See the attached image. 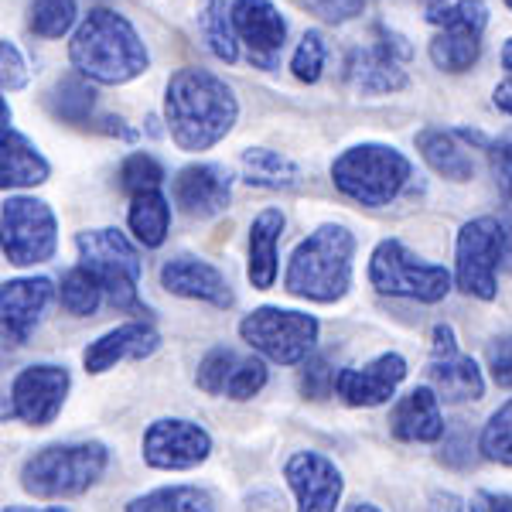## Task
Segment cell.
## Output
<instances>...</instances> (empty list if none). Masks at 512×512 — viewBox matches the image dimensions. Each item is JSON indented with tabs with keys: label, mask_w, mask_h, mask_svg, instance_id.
Here are the masks:
<instances>
[{
	"label": "cell",
	"mask_w": 512,
	"mask_h": 512,
	"mask_svg": "<svg viewBox=\"0 0 512 512\" xmlns=\"http://www.w3.org/2000/svg\"><path fill=\"white\" fill-rule=\"evenodd\" d=\"M52 168L45 154L18 130H7L0 137V188H35L45 185Z\"/></svg>",
	"instance_id": "cell-26"
},
{
	"label": "cell",
	"mask_w": 512,
	"mask_h": 512,
	"mask_svg": "<svg viewBox=\"0 0 512 512\" xmlns=\"http://www.w3.org/2000/svg\"><path fill=\"white\" fill-rule=\"evenodd\" d=\"M171 198L192 219L219 216L233 198V171L222 164H188L171 181Z\"/></svg>",
	"instance_id": "cell-20"
},
{
	"label": "cell",
	"mask_w": 512,
	"mask_h": 512,
	"mask_svg": "<svg viewBox=\"0 0 512 512\" xmlns=\"http://www.w3.org/2000/svg\"><path fill=\"white\" fill-rule=\"evenodd\" d=\"M499 270H502V246H499V219L478 216L461 226L454 239V284L468 297L495 301L499 297Z\"/></svg>",
	"instance_id": "cell-11"
},
{
	"label": "cell",
	"mask_w": 512,
	"mask_h": 512,
	"mask_svg": "<svg viewBox=\"0 0 512 512\" xmlns=\"http://www.w3.org/2000/svg\"><path fill=\"white\" fill-rule=\"evenodd\" d=\"M4 512H65L62 506H7Z\"/></svg>",
	"instance_id": "cell-48"
},
{
	"label": "cell",
	"mask_w": 512,
	"mask_h": 512,
	"mask_svg": "<svg viewBox=\"0 0 512 512\" xmlns=\"http://www.w3.org/2000/svg\"><path fill=\"white\" fill-rule=\"evenodd\" d=\"M499 246H502V270H512V209L499 219Z\"/></svg>",
	"instance_id": "cell-44"
},
{
	"label": "cell",
	"mask_w": 512,
	"mask_h": 512,
	"mask_svg": "<svg viewBox=\"0 0 512 512\" xmlns=\"http://www.w3.org/2000/svg\"><path fill=\"white\" fill-rule=\"evenodd\" d=\"M502 69L512 76V38H506V45H502Z\"/></svg>",
	"instance_id": "cell-49"
},
{
	"label": "cell",
	"mask_w": 512,
	"mask_h": 512,
	"mask_svg": "<svg viewBox=\"0 0 512 512\" xmlns=\"http://www.w3.org/2000/svg\"><path fill=\"white\" fill-rule=\"evenodd\" d=\"M424 4H427V7H431V11H434V7H441L444 0H424Z\"/></svg>",
	"instance_id": "cell-51"
},
{
	"label": "cell",
	"mask_w": 512,
	"mask_h": 512,
	"mask_svg": "<svg viewBox=\"0 0 512 512\" xmlns=\"http://www.w3.org/2000/svg\"><path fill=\"white\" fill-rule=\"evenodd\" d=\"M318 318L304 311L284 308H256L239 321V338L277 366H297L318 345Z\"/></svg>",
	"instance_id": "cell-8"
},
{
	"label": "cell",
	"mask_w": 512,
	"mask_h": 512,
	"mask_svg": "<svg viewBox=\"0 0 512 512\" xmlns=\"http://www.w3.org/2000/svg\"><path fill=\"white\" fill-rule=\"evenodd\" d=\"M308 366H304V376H301V390L304 396H311V400H325V396L335 393V369L332 362L325 359V355H318V359H304Z\"/></svg>",
	"instance_id": "cell-38"
},
{
	"label": "cell",
	"mask_w": 512,
	"mask_h": 512,
	"mask_svg": "<svg viewBox=\"0 0 512 512\" xmlns=\"http://www.w3.org/2000/svg\"><path fill=\"white\" fill-rule=\"evenodd\" d=\"M55 297L48 277H18L0 287V338L7 345H24L38 328L45 308Z\"/></svg>",
	"instance_id": "cell-19"
},
{
	"label": "cell",
	"mask_w": 512,
	"mask_h": 512,
	"mask_svg": "<svg viewBox=\"0 0 512 512\" xmlns=\"http://www.w3.org/2000/svg\"><path fill=\"white\" fill-rule=\"evenodd\" d=\"M345 512H383V509H376L373 502H352V506L345 509Z\"/></svg>",
	"instance_id": "cell-50"
},
{
	"label": "cell",
	"mask_w": 512,
	"mask_h": 512,
	"mask_svg": "<svg viewBox=\"0 0 512 512\" xmlns=\"http://www.w3.org/2000/svg\"><path fill=\"white\" fill-rule=\"evenodd\" d=\"M485 359H489L495 383H499L502 390H512V332L492 338L489 349H485Z\"/></svg>",
	"instance_id": "cell-40"
},
{
	"label": "cell",
	"mask_w": 512,
	"mask_h": 512,
	"mask_svg": "<svg viewBox=\"0 0 512 512\" xmlns=\"http://www.w3.org/2000/svg\"><path fill=\"white\" fill-rule=\"evenodd\" d=\"M280 236H284V212L263 209L250 226V263H246V277L256 291H270L277 284Z\"/></svg>",
	"instance_id": "cell-25"
},
{
	"label": "cell",
	"mask_w": 512,
	"mask_h": 512,
	"mask_svg": "<svg viewBox=\"0 0 512 512\" xmlns=\"http://www.w3.org/2000/svg\"><path fill=\"white\" fill-rule=\"evenodd\" d=\"M164 117L171 140L181 151L202 154L236 127L239 103L219 76L205 69H181L171 76L164 93Z\"/></svg>",
	"instance_id": "cell-1"
},
{
	"label": "cell",
	"mask_w": 512,
	"mask_h": 512,
	"mask_svg": "<svg viewBox=\"0 0 512 512\" xmlns=\"http://www.w3.org/2000/svg\"><path fill=\"white\" fill-rule=\"evenodd\" d=\"M437 28L431 38V62L441 72H468L482 55V35L489 28V4L485 0H454L427 14Z\"/></svg>",
	"instance_id": "cell-10"
},
{
	"label": "cell",
	"mask_w": 512,
	"mask_h": 512,
	"mask_svg": "<svg viewBox=\"0 0 512 512\" xmlns=\"http://www.w3.org/2000/svg\"><path fill=\"white\" fill-rule=\"evenodd\" d=\"M161 345V335L151 321H127V325L113 328V332L99 335L96 342H89V349L82 352V362H86L89 373H106L117 362H137L154 355Z\"/></svg>",
	"instance_id": "cell-23"
},
{
	"label": "cell",
	"mask_w": 512,
	"mask_h": 512,
	"mask_svg": "<svg viewBox=\"0 0 512 512\" xmlns=\"http://www.w3.org/2000/svg\"><path fill=\"white\" fill-rule=\"evenodd\" d=\"M161 181H164V168L158 164V158H151V154H144V151L130 154V158L120 164V188L130 198L140 192H158Z\"/></svg>",
	"instance_id": "cell-36"
},
{
	"label": "cell",
	"mask_w": 512,
	"mask_h": 512,
	"mask_svg": "<svg viewBox=\"0 0 512 512\" xmlns=\"http://www.w3.org/2000/svg\"><path fill=\"white\" fill-rule=\"evenodd\" d=\"M243 178L256 188H277L280 192V188L301 185V168L280 151L250 147V151H243Z\"/></svg>",
	"instance_id": "cell-29"
},
{
	"label": "cell",
	"mask_w": 512,
	"mask_h": 512,
	"mask_svg": "<svg viewBox=\"0 0 512 512\" xmlns=\"http://www.w3.org/2000/svg\"><path fill=\"white\" fill-rule=\"evenodd\" d=\"M59 301L62 308L69 311V315L76 318H89L99 311V304H103V291L96 287V280L86 274L82 267H72L69 274L62 277L59 284Z\"/></svg>",
	"instance_id": "cell-33"
},
{
	"label": "cell",
	"mask_w": 512,
	"mask_h": 512,
	"mask_svg": "<svg viewBox=\"0 0 512 512\" xmlns=\"http://www.w3.org/2000/svg\"><path fill=\"white\" fill-rule=\"evenodd\" d=\"M506 7H509V11H512V0H506Z\"/></svg>",
	"instance_id": "cell-52"
},
{
	"label": "cell",
	"mask_w": 512,
	"mask_h": 512,
	"mask_svg": "<svg viewBox=\"0 0 512 512\" xmlns=\"http://www.w3.org/2000/svg\"><path fill=\"white\" fill-rule=\"evenodd\" d=\"M48 103H52L55 117L69 120V123H89L93 106H96V89L82 76H65L59 86L52 89Z\"/></svg>",
	"instance_id": "cell-31"
},
{
	"label": "cell",
	"mask_w": 512,
	"mask_h": 512,
	"mask_svg": "<svg viewBox=\"0 0 512 512\" xmlns=\"http://www.w3.org/2000/svg\"><path fill=\"white\" fill-rule=\"evenodd\" d=\"M236 41L250 48V62L260 69H274L287 45V21L270 0H233L229 4Z\"/></svg>",
	"instance_id": "cell-16"
},
{
	"label": "cell",
	"mask_w": 512,
	"mask_h": 512,
	"mask_svg": "<svg viewBox=\"0 0 512 512\" xmlns=\"http://www.w3.org/2000/svg\"><path fill=\"white\" fill-rule=\"evenodd\" d=\"M369 284L379 294L407 297V301L437 304L451 294L454 280L437 263H424L400 239H383L369 256Z\"/></svg>",
	"instance_id": "cell-7"
},
{
	"label": "cell",
	"mask_w": 512,
	"mask_h": 512,
	"mask_svg": "<svg viewBox=\"0 0 512 512\" xmlns=\"http://www.w3.org/2000/svg\"><path fill=\"white\" fill-rule=\"evenodd\" d=\"M79 267L96 280L117 311H140V253L120 229H86L76 236Z\"/></svg>",
	"instance_id": "cell-6"
},
{
	"label": "cell",
	"mask_w": 512,
	"mask_h": 512,
	"mask_svg": "<svg viewBox=\"0 0 512 512\" xmlns=\"http://www.w3.org/2000/svg\"><path fill=\"white\" fill-rule=\"evenodd\" d=\"M284 478L297 495V512H335L342 502V472L318 451H294L284 465Z\"/></svg>",
	"instance_id": "cell-17"
},
{
	"label": "cell",
	"mask_w": 512,
	"mask_h": 512,
	"mask_svg": "<svg viewBox=\"0 0 512 512\" xmlns=\"http://www.w3.org/2000/svg\"><path fill=\"white\" fill-rule=\"evenodd\" d=\"M7 127H11V106H7V99L0 96V137L7 134Z\"/></svg>",
	"instance_id": "cell-47"
},
{
	"label": "cell",
	"mask_w": 512,
	"mask_h": 512,
	"mask_svg": "<svg viewBox=\"0 0 512 512\" xmlns=\"http://www.w3.org/2000/svg\"><path fill=\"white\" fill-rule=\"evenodd\" d=\"M417 151L424 154V161L431 164L441 178L448 181H468L475 175V164L465 154V147L458 144L454 130H441V127H427L417 134Z\"/></svg>",
	"instance_id": "cell-27"
},
{
	"label": "cell",
	"mask_w": 512,
	"mask_h": 512,
	"mask_svg": "<svg viewBox=\"0 0 512 512\" xmlns=\"http://www.w3.org/2000/svg\"><path fill=\"white\" fill-rule=\"evenodd\" d=\"M69 59L76 76L93 79L99 86H123L147 72L151 55L140 41L137 28L110 7H93L72 35Z\"/></svg>",
	"instance_id": "cell-2"
},
{
	"label": "cell",
	"mask_w": 512,
	"mask_h": 512,
	"mask_svg": "<svg viewBox=\"0 0 512 512\" xmlns=\"http://www.w3.org/2000/svg\"><path fill=\"white\" fill-rule=\"evenodd\" d=\"M212 454V437L192 420L164 417L144 431V461L158 472H188Z\"/></svg>",
	"instance_id": "cell-15"
},
{
	"label": "cell",
	"mask_w": 512,
	"mask_h": 512,
	"mask_svg": "<svg viewBox=\"0 0 512 512\" xmlns=\"http://www.w3.org/2000/svg\"><path fill=\"white\" fill-rule=\"evenodd\" d=\"M202 35L209 41L212 55L219 62L233 65L239 59V41L233 31V21H229V0H209L202 11Z\"/></svg>",
	"instance_id": "cell-32"
},
{
	"label": "cell",
	"mask_w": 512,
	"mask_h": 512,
	"mask_svg": "<svg viewBox=\"0 0 512 512\" xmlns=\"http://www.w3.org/2000/svg\"><path fill=\"white\" fill-rule=\"evenodd\" d=\"M465 509L468 512H512V499H509V495H502V492L478 489Z\"/></svg>",
	"instance_id": "cell-43"
},
{
	"label": "cell",
	"mask_w": 512,
	"mask_h": 512,
	"mask_svg": "<svg viewBox=\"0 0 512 512\" xmlns=\"http://www.w3.org/2000/svg\"><path fill=\"white\" fill-rule=\"evenodd\" d=\"M390 431L396 441L403 444H434L448 434V424H444L441 414V400L427 390V386H417L403 396L390 414Z\"/></svg>",
	"instance_id": "cell-24"
},
{
	"label": "cell",
	"mask_w": 512,
	"mask_h": 512,
	"mask_svg": "<svg viewBox=\"0 0 512 512\" xmlns=\"http://www.w3.org/2000/svg\"><path fill=\"white\" fill-rule=\"evenodd\" d=\"M403 379H407V359L400 352H383L359 369H342L335 376V393L349 407H383L393 400Z\"/></svg>",
	"instance_id": "cell-21"
},
{
	"label": "cell",
	"mask_w": 512,
	"mask_h": 512,
	"mask_svg": "<svg viewBox=\"0 0 512 512\" xmlns=\"http://www.w3.org/2000/svg\"><path fill=\"white\" fill-rule=\"evenodd\" d=\"M427 390L444 403H475L485 396V376L472 355H461L451 325H437L427 359Z\"/></svg>",
	"instance_id": "cell-13"
},
{
	"label": "cell",
	"mask_w": 512,
	"mask_h": 512,
	"mask_svg": "<svg viewBox=\"0 0 512 512\" xmlns=\"http://www.w3.org/2000/svg\"><path fill=\"white\" fill-rule=\"evenodd\" d=\"M434 512H468L454 495H434Z\"/></svg>",
	"instance_id": "cell-46"
},
{
	"label": "cell",
	"mask_w": 512,
	"mask_h": 512,
	"mask_svg": "<svg viewBox=\"0 0 512 512\" xmlns=\"http://www.w3.org/2000/svg\"><path fill=\"white\" fill-rule=\"evenodd\" d=\"M478 451H482V458L495 461V465L512 468V400L502 403V407L489 417V424L482 427Z\"/></svg>",
	"instance_id": "cell-35"
},
{
	"label": "cell",
	"mask_w": 512,
	"mask_h": 512,
	"mask_svg": "<svg viewBox=\"0 0 512 512\" xmlns=\"http://www.w3.org/2000/svg\"><path fill=\"white\" fill-rule=\"evenodd\" d=\"M110 465V451L99 441L52 444L24 461L21 485L35 499H72L89 492Z\"/></svg>",
	"instance_id": "cell-4"
},
{
	"label": "cell",
	"mask_w": 512,
	"mask_h": 512,
	"mask_svg": "<svg viewBox=\"0 0 512 512\" xmlns=\"http://www.w3.org/2000/svg\"><path fill=\"white\" fill-rule=\"evenodd\" d=\"M127 512H212V495L195 485H168L140 495L127 506Z\"/></svg>",
	"instance_id": "cell-30"
},
{
	"label": "cell",
	"mask_w": 512,
	"mask_h": 512,
	"mask_svg": "<svg viewBox=\"0 0 512 512\" xmlns=\"http://www.w3.org/2000/svg\"><path fill=\"white\" fill-rule=\"evenodd\" d=\"M410 178H414L410 161L386 144H355L338 154L332 164V181L338 192L366 209L390 205L410 185Z\"/></svg>",
	"instance_id": "cell-5"
},
{
	"label": "cell",
	"mask_w": 512,
	"mask_h": 512,
	"mask_svg": "<svg viewBox=\"0 0 512 512\" xmlns=\"http://www.w3.org/2000/svg\"><path fill=\"white\" fill-rule=\"evenodd\" d=\"M24 86H28V62H24V55L18 52L14 41L0 38V89L18 93Z\"/></svg>",
	"instance_id": "cell-39"
},
{
	"label": "cell",
	"mask_w": 512,
	"mask_h": 512,
	"mask_svg": "<svg viewBox=\"0 0 512 512\" xmlns=\"http://www.w3.org/2000/svg\"><path fill=\"white\" fill-rule=\"evenodd\" d=\"M127 222H130V233L137 236L140 246L158 250L164 239H168V229H171V202L161 195V188L158 192H140L130 198Z\"/></svg>",
	"instance_id": "cell-28"
},
{
	"label": "cell",
	"mask_w": 512,
	"mask_h": 512,
	"mask_svg": "<svg viewBox=\"0 0 512 512\" xmlns=\"http://www.w3.org/2000/svg\"><path fill=\"white\" fill-rule=\"evenodd\" d=\"M72 376L62 366H28L14 376L11 383V403L7 417L21 420L28 427H48L59 417L65 396H69Z\"/></svg>",
	"instance_id": "cell-14"
},
{
	"label": "cell",
	"mask_w": 512,
	"mask_h": 512,
	"mask_svg": "<svg viewBox=\"0 0 512 512\" xmlns=\"http://www.w3.org/2000/svg\"><path fill=\"white\" fill-rule=\"evenodd\" d=\"M0 250L14 267H38L59 250V222L48 202L14 195L0 209Z\"/></svg>",
	"instance_id": "cell-9"
},
{
	"label": "cell",
	"mask_w": 512,
	"mask_h": 512,
	"mask_svg": "<svg viewBox=\"0 0 512 512\" xmlns=\"http://www.w3.org/2000/svg\"><path fill=\"white\" fill-rule=\"evenodd\" d=\"M489 154H492V178H495V185H499V192L512 202V134L502 137Z\"/></svg>",
	"instance_id": "cell-42"
},
{
	"label": "cell",
	"mask_w": 512,
	"mask_h": 512,
	"mask_svg": "<svg viewBox=\"0 0 512 512\" xmlns=\"http://www.w3.org/2000/svg\"><path fill=\"white\" fill-rule=\"evenodd\" d=\"M352 256L355 236L349 226H318L308 239L297 243L284 274V291L304 301L335 304L352 287Z\"/></svg>",
	"instance_id": "cell-3"
},
{
	"label": "cell",
	"mask_w": 512,
	"mask_h": 512,
	"mask_svg": "<svg viewBox=\"0 0 512 512\" xmlns=\"http://www.w3.org/2000/svg\"><path fill=\"white\" fill-rule=\"evenodd\" d=\"M369 0H308V7L328 24H345L366 11Z\"/></svg>",
	"instance_id": "cell-41"
},
{
	"label": "cell",
	"mask_w": 512,
	"mask_h": 512,
	"mask_svg": "<svg viewBox=\"0 0 512 512\" xmlns=\"http://www.w3.org/2000/svg\"><path fill=\"white\" fill-rule=\"evenodd\" d=\"M198 390L229 400H253L267 386V366L256 355H239L236 349H212L198 362Z\"/></svg>",
	"instance_id": "cell-18"
},
{
	"label": "cell",
	"mask_w": 512,
	"mask_h": 512,
	"mask_svg": "<svg viewBox=\"0 0 512 512\" xmlns=\"http://www.w3.org/2000/svg\"><path fill=\"white\" fill-rule=\"evenodd\" d=\"M410 55H414L410 41L379 24L373 45L352 48L349 52V59H345V82L362 96L400 93V89L410 86V76H407Z\"/></svg>",
	"instance_id": "cell-12"
},
{
	"label": "cell",
	"mask_w": 512,
	"mask_h": 512,
	"mask_svg": "<svg viewBox=\"0 0 512 512\" xmlns=\"http://www.w3.org/2000/svg\"><path fill=\"white\" fill-rule=\"evenodd\" d=\"M161 287L175 297L188 301H205L212 308H233V287L226 274L212 263L198 260V256H175L161 267Z\"/></svg>",
	"instance_id": "cell-22"
},
{
	"label": "cell",
	"mask_w": 512,
	"mask_h": 512,
	"mask_svg": "<svg viewBox=\"0 0 512 512\" xmlns=\"http://www.w3.org/2000/svg\"><path fill=\"white\" fill-rule=\"evenodd\" d=\"M492 103H495V110H502L506 117H512V79H506V82H499V86H495Z\"/></svg>",
	"instance_id": "cell-45"
},
{
	"label": "cell",
	"mask_w": 512,
	"mask_h": 512,
	"mask_svg": "<svg viewBox=\"0 0 512 512\" xmlns=\"http://www.w3.org/2000/svg\"><path fill=\"white\" fill-rule=\"evenodd\" d=\"M76 0H31V31L38 38H62L76 24Z\"/></svg>",
	"instance_id": "cell-34"
},
{
	"label": "cell",
	"mask_w": 512,
	"mask_h": 512,
	"mask_svg": "<svg viewBox=\"0 0 512 512\" xmlns=\"http://www.w3.org/2000/svg\"><path fill=\"white\" fill-rule=\"evenodd\" d=\"M325 59H328V48H325L321 31H308V35L301 38V45H297L294 59H291L294 79L315 86V82L321 79V72H325Z\"/></svg>",
	"instance_id": "cell-37"
}]
</instances>
